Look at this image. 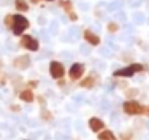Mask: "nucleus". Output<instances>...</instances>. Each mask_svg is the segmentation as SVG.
I'll use <instances>...</instances> for the list:
<instances>
[{
  "mask_svg": "<svg viewBox=\"0 0 149 140\" xmlns=\"http://www.w3.org/2000/svg\"><path fill=\"white\" fill-rule=\"evenodd\" d=\"M99 140H116V136L110 130H104L99 134Z\"/></svg>",
  "mask_w": 149,
  "mask_h": 140,
  "instance_id": "12",
  "label": "nucleus"
},
{
  "mask_svg": "<svg viewBox=\"0 0 149 140\" xmlns=\"http://www.w3.org/2000/svg\"><path fill=\"white\" fill-rule=\"evenodd\" d=\"M19 97H20V100L22 101H26V103H32L33 101V93L31 91V90H25V91H22V93L19 94Z\"/></svg>",
  "mask_w": 149,
  "mask_h": 140,
  "instance_id": "10",
  "label": "nucleus"
},
{
  "mask_svg": "<svg viewBox=\"0 0 149 140\" xmlns=\"http://www.w3.org/2000/svg\"><path fill=\"white\" fill-rule=\"evenodd\" d=\"M84 71H86V68H84L83 64H74L70 68V77H71V80H80L83 77Z\"/></svg>",
  "mask_w": 149,
  "mask_h": 140,
  "instance_id": "6",
  "label": "nucleus"
},
{
  "mask_svg": "<svg viewBox=\"0 0 149 140\" xmlns=\"http://www.w3.org/2000/svg\"><path fill=\"white\" fill-rule=\"evenodd\" d=\"M4 25H6L7 28H12V25H13V16H12V15H7V16L4 17Z\"/></svg>",
  "mask_w": 149,
  "mask_h": 140,
  "instance_id": "15",
  "label": "nucleus"
},
{
  "mask_svg": "<svg viewBox=\"0 0 149 140\" xmlns=\"http://www.w3.org/2000/svg\"><path fill=\"white\" fill-rule=\"evenodd\" d=\"M84 39H86L90 45H93V46H97L100 44V38L96 33H93L91 30H86V32H84Z\"/></svg>",
  "mask_w": 149,
  "mask_h": 140,
  "instance_id": "7",
  "label": "nucleus"
},
{
  "mask_svg": "<svg viewBox=\"0 0 149 140\" xmlns=\"http://www.w3.org/2000/svg\"><path fill=\"white\" fill-rule=\"evenodd\" d=\"M123 110L126 114H130V116H135V114H142L143 113V107L136 103V101H126L123 104Z\"/></svg>",
  "mask_w": 149,
  "mask_h": 140,
  "instance_id": "3",
  "label": "nucleus"
},
{
  "mask_svg": "<svg viewBox=\"0 0 149 140\" xmlns=\"http://www.w3.org/2000/svg\"><path fill=\"white\" fill-rule=\"evenodd\" d=\"M49 72L52 75V78L58 80V78H62L64 74H65V68L62 67V64L56 62V61H52L49 65Z\"/></svg>",
  "mask_w": 149,
  "mask_h": 140,
  "instance_id": "5",
  "label": "nucleus"
},
{
  "mask_svg": "<svg viewBox=\"0 0 149 140\" xmlns=\"http://www.w3.org/2000/svg\"><path fill=\"white\" fill-rule=\"evenodd\" d=\"M143 71V65L141 64H132L126 68H122V69H117L114 72V77H132L135 72H141Z\"/></svg>",
  "mask_w": 149,
  "mask_h": 140,
  "instance_id": "2",
  "label": "nucleus"
},
{
  "mask_svg": "<svg viewBox=\"0 0 149 140\" xmlns=\"http://www.w3.org/2000/svg\"><path fill=\"white\" fill-rule=\"evenodd\" d=\"M80 85H81V87H86V88L93 87V85H94V78H93V77H88V78H86L84 81H81Z\"/></svg>",
  "mask_w": 149,
  "mask_h": 140,
  "instance_id": "14",
  "label": "nucleus"
},
{
  "mask_svg": "<svg viewBox=\"0 0 149 140\" xmlns=\"http://www.w3.org/2000/svg\"><path fill=\"white\" fill-rule=\"evenodd\" d=\"M15 6H16V9L19 12H26L29 9V6H28V3L25 0H15Z\"/></svg>",
  "mask_w": 149,
  "mask_h": 140,
  "instance_id": "13",
  "label": "nucleus"
},
{
  "mask_svg": "<svg viewBox=\"0 0 149 140\" xmlns=\"http://www.w3.org/2000/svg\"><path fill=\"white\" fill-rule=\"evenodd\" d=\"M29 28V22L25 16L22 15H13V25H12V30L15 35L20 36L26 29Z\"/></svg>",
  "mask_w": 149,
  "mask_h": 140,
  "instance_id": "1",
  "label": "nucleus"
},
{
  "mask_svg": "<svg viewBox=\"0 0 149 140\" xmlns=\"http://www.w3.org/2000/svg\"><path fill=\"white\" fill-rule=\"evenodd\" d=\"M61 6L65 9V12L68 13V16H70L71 20H77V16H75V13L72 12V4H71L70 0H67V1H61Z\"/></svg>",
  "mask_w": 149,
  "mask_h": 140,
  "instance_id": "9",
  "label": "nucleus"
},
{
  "mask_svg": "<svg viewBox=\"0 0 149 140\" xmlns=\"http://www.w3.org/2000/svg\"><path fill=\"white\" fill-rule=\"evenodd\" d=\"M20 45L23 48H26V49H29V51H38V48H39L38 41L35 38H32L31 35H22Z\"/></svg>",
  "mask_w": 149,
  "mask_h": 140,
  "instance_id": "4",
  "label": "nucleus"
},
{
  "mask_svg": "<svg viewBox=\"0 0 149 140\" xmlns=\"http://www.w3.org/2000/svg\"><path fill=\"white\" fill-rule=\"evenodd\" d=\"M107 29H109V32H116V30L119 29V26H117L116 23H109V28H107Z\"/></svg>",
  "mask_w": 149,
  "mask_h": 140,
  "instance_id": "16",
  "label": "nucleus"
},
{
  "mask_svg": "<svg viewBox=\"0 0 149 140\" xmlns=\"http://www.w3.org/2000/svg\"><path fill=\"white\" fill-rule=\"evenodd\" d=\"M48 1H51V0H48Z\"/></svg>",
  "mask_w": 149,
  "mask_h": 140,
  "instance_id": "17",
  "label": "nucleus"
},
{
  "mask_svg": "<svg viewBox=\"0 0 149 140\" xmlns=\"http://www.w3.org/2000/svg\"><path fill=\"white\" fill-rule=\"evenodd\" d=\"M15 65H16V67H20L22 69H25V68H28V65H29V58H28V56H20L19 59H16Z\"/></svg>",
  "mask_w": 149,
  "mask_h": 140,
  "instance_id": "11",
  "label": "nucleus"
},
{
  "mask_svg": "<svg viewBox=\"0 0 149 140\" xmlns=\"http://www.w3.org/2000/svg\"><path fill=\"white\" fill-rule=\"evenodd\" d=\"M88 126H90V129H91L93 132H100V130L104 127V123H103L100 119L93 117V119H90V121H88Z\"/></svg>",
  "mask_w": 149,
  "mask_h": 140,
  "instance_id": "8",
  "label": "nucleus"
}]
</instances>
